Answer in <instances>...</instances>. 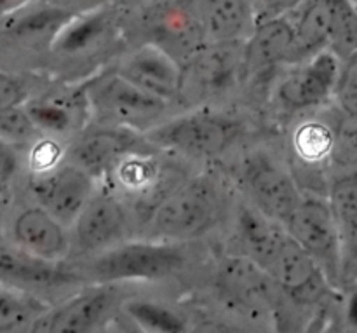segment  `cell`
Masks as SVG:
<instances>
[{
	"instance_id": "277c9868",
	"label": "cell",
	"mask_w": 357,
	"mask_h": 333,
	"mask_svg": "<svg viewBox=\"0 0 357 333\" xmlns=\"http://www.w3.org/2000/svg\"><path fill=\"white\" fill-rule=\"evenodd\" d=\"M91 115L105 126L150 128L164 115L167 103L117 72L96 77L82 89Z\"/></svg>"
},
{
	"instance_id": "f546056e",
	"label": "cell",
	"mask_w": 357,
	"mask_h": 333,
	"mask_svg": "<svg viewBox=\"0 0 357 333\" xmlns=\"http://www.w3.org/2000/svg\"><path fill=\"white\" fill-rule=\"evenodd\" d=\"M328 205L337 222L357 215V171L344 175L331 184Z\"/></svg>"
},
{
	"instance_id": "74e56055",
	"label": "cell",
	"mask_w": 357,
	"mask_h": 333,
	"mask_svg": "<svg viewBox=\"0 0 357 333\" xmlns=\"http://www.w3.org/2000/svg\"><path fill=\"white\" fill-rule=\"evenodd\" d=\"M345 320H347V325L351 328L357 330V288L356 292L352 293L351 299L347 302V311H345Z\"/></svg>"
},
{
	"instance_id": "5b68a950",
	"label": "cell",
	"mask_w": 357,
	"mask_h": 333,
	"mask_svg": "<svg viewBox=\"0 0 357 333\" xmlns=\"http://www.w3.org/2000/svg\"><path fill=\"white\" fill-rule=\"evenodd\" d=\"M246 77L244 40L208 42L181 65L180 100H218Z\"/></svg>"
},
{
	"instance_id": "484cf974",
	"label": "cell",
	"mask_w": 357,
	"mask_h": 333,
	"mask_svg": "<svg viewBox=\"0 0 357 333\" xmlns=\"http://www.w3.org/2000/svg\"><path fill=\"white\" fill-rule=\"evenodd\" d=\"M293 147L305 163H323L337 147V133L321 121H307L296 128Z\"/></svg>"
},
{
	"instance_id": "603a6c76",
	"label": "cell",
	"mask_w": 357,
	"mask_h": 333,
	"mask_svg": "<svg viewBox=\"0 0 357 333\" xmlns=\"http://www.w3.org/2000/svg\"><path fill=\"white\" fill-rule=\"evenodd\" d=\"M328 49L340 61L357 56V10L351 0H326Z\"/></svg>"
},
{
	"instance_id": "83f0119b",
	"label": "cell",
	"mask_w": 357,
	"mask_h": 333,
	"mask_svg": "<svg viewBox=\"0 0 357 333\" xmlns=\"http://www.w3.org/2000/svg\"><path fill=\"white\" fill-rule=\"evenodd\" d=\"M124 309L131 316V320L146 332L176 333L187 330L183 318L160 304L146 302V300H129L124 304Z\"/></svg>"
},
{
	"instance_id": "8d00e7d4",
	"label": "cell",
	"mask_w": 357,
	"mask_h": 333,
	"mask_svg": "<svg viewBox=\"0 0 357 333\" xmlns=\"http://www.w3.org/2000/svg\"><path fill=\"white\" fill-rule=\"evenodd\" d=\"M38 2H45L49 6L70 10V13H82V10H87L91 7H96L100 3H103L100 0H38Z\"/></svg>"
},
{
	"instance_id": "cb8c5ba5",
	"label": "cell",
	"mask_w": 357,
	"mask_h": 333,
	"mask_svg": "<svg viewBox=\"0 0 357 333\" xmlns=\"http://www.w3.org/2000/svg\"><path fill=\"white\" fill-rule=\"evenodd\" d=\"M45 307L24 290L0 285V332H16L33 323Z\"/></svg>"
},
{
	"instance_id": "ba28073f",
	"label": "cell",
	"mask_w": 357,
	"mask_h": 333,
	"mask_svg": "<svg viewBox=\"0 0 357 333\" xmlns=\"http://www.w3.org/2000/svg\"><path fill=\"white\" fill-rule=\"evenodd\" d=\"M220 299L244 316L265 318L278 306V286L267 271L243 255L229 257L215 276Z\"/></svg>"
},
{
	"instance_id": "8992f818",
	"label": "cell",
	"mask_w": 357,
	"mask_h": 333,
	"mask_svg": "<svg viewBox=\"0 0 357 333\" xmlns=\"http://www.w3.org/2000/svg\"><path fill=\"white\" fill-rule=\"evenodd\" d=\"M286 232L314 257L330 283L340 281V230L328 201L307 198L282 222Z\"/></svg>"
},
{
	"instance_id": "e575fe53",
	"label": "cell",
	"mask_w": 357,
	"mask_h": 333,
	"mask_svg": "<svg viewBox=\"0 0 357 333\" xmlns=\"http://www.w3.org/2000/svg\"><path fill=\"white\" fill-rule=\"evenodd\" d=\"M255 23L291 14L303 0H250Z\"/></svg>"
},
{
	"instance_id": "d590c367",
	"label": "cell",
	"mask_w": 357,
	"mask_h": 333,
	"mask_svg": "<svg viewBox=\"0 0 357 333\" xmlns=\"http://www.w3.org/2000/svg\"><path fill=\"white\" fill-rule=\"evenodd\" d=\"M17 166L20 159H17L16 147L0 140V191L10 184L14 175L17 173Z\"/></svg>"
},
{
	"instance_id": "ffe728a7",
	"label": "cell",
	"mask_w": 357,
	"mask_h": 333,
	"mask_svg": "<svg viewBox=\"0 0 357 333\" xmlns=\"http://www.w3.org/2000/svg\"><path fill=\"white\" fill-rule=\"evenodd\" d=\"M286 236L288 232L282 223L272 220L250 202L237 208L236 237L241 248L239 255L250 258L264 271H268L274 264Z\"/></svg>"
},
{
	"instance_id": "7402d4cb",
	"label": "cell",
	"mask_w": 357,
	"mask_h": 333,
	"mask_svg": "<svg viewBox=\"0 0 357 333\" xmlns=\"http://www.w3.org/2000/svg\"><path fill=\"white\" fill-rule=\"evenodd\" d=\"M206 40H244L255 27L250 0H197L195 3Z\"/></svg>"
},
{
	"instance_id": "7a4b0ae2",
	"label": "cell",
	"mask_w": 357,
	"mask_h": 333,
	"mask_svg": "<svg viewBox=\"0 0 357 333\" xmlns=\"http://www.w3.org/2000/svg\"><path fill=\"white\" fill-rule=\"evenodd\" d=\"M185 264V250L171 241H122L93 255L86 271L96 283L114 285L122 281H160L176 274Z\"/></svg>"
},
{
	"instance_id": "2e32d148",
	"label": "cell",
	"mask_w": 357,
	"mask_h": 333,
	"mask_svg": "<svg viewBox=\"0 0 357 333\" xmlns=\"http://www.w3.org/2000/svg\"><path fill=\"white\" fill-rule=\"evenodd\" d=\"M115 72L166 103L180 100L181 65L160 45L143 44L126 56Z\"/></svg>"
},
{
	"instance_id": "52a82bcc",
	"label": "cell",
	"mask_w": 357,
	"mask_h": 333,
	"mask_svg": "<svg viewBox=\"0 0 357 333\" xmlns=\"http://www.w3.org/2000/svg\"><path fill=\"white\" fill-rule=\"evenodd\" d=\"M239 182L248 202L279 223L284 222L303 199L289 171L265 152L251 154L243 161Z\"/></svg>"
},
{
	"instance_id": "f35d334b",
	"label": "cell",
	"mask_w": 357,
	"mask_h": 333,
	"mask_svg": "<svg viewBox=\"0 0 357 333\" xmlns=\"http://www.w3.org/2000/svg\"><path fill=\"white\" fill-rule=\"evenodd\" d=\"M3 216H6V208H3V201L2 198H0V230H2L3 227Z\"/></svg>"
},
{
	"instance_id": "3957f363",
	"label": "cell",
	"mask_w": 357,
	"mask_h": 333,
	"mask_svg": "<svg viewBox=\"0 0 357 333\" xmlns=\"http://www.w3.org/2000/svg\"><path fill=\"white\" fill-rule=\"evenodd\" d=\"M239 133L241 124L236 119L211 108H199L152 126L145 142L194 159H209L222 156Z\"/></svg>"
},
{
	"instance_id": "4dcf8cb0",
	"label": "cell",
	"mask_w": 357,
	"mask_h": 333,
	"mask_svg": "<svg viewBox=\"0 0 357 333\" xmlns=\"http://www.w3.org/2000/svg\"><path fill=\"white\" fill-rule=\"evenodd\" d=\"M340 230V279L357 283V215L338 222Z\"/></svg>"
},
{
	"instance_id": "6da1fadb",
	"label": "cell",
	"mask_w": 357,
	"mask_h": 333,
	"mask_svg": "<svg viewBox=\"0 0 357 333\" xmlns=\"http://www.w3.org/2000/svg\"><path fill=\"white\" fill-rule=\"evenodd\" d=\"M222 209V194L209 177H194L166 192L152 208L145 229L153 239H195L213 227Z\"/></svg>"
},
{
	"instance_id": "4fadbf2b",
	"label": "cell",
	"mask_w": 357,
	"mask_h": 333,
	"mask_svg": "<svg viewBox=\"0 0 357 333\" xmlns=\"http://www.w3.org/2000/svg\"><path fill=\"white\" fill-rule=\"evenodd\" d=\"M267 274L279 292L298 306L317 304L331 288L330 279L321 265L289 234Z\"/></svg>"
},
{
	"instance_id": "5bb4252c",
	"label": "cell",
	"mask_w": 357,
	"mask_h": 333,
	"mask_svg": "<svg viewBox=\"0 0 357 333\" xmlns=\"http://www.w3.org/2000/svg\"><path fill=\"white\" fill-rule=\"evenodd\" d=\"M145 140L129 128L101 126L79 136L68 149V161L94 178L108 177L115 166L135 150L143 149Z\"/></svg>"
},
{
	"instance_id": "8fae6325",
	"label": "cell",
	"mask_w": 357,
	"mask_h": 333,
	"mask_svg": "<svg viewBox=\"0 0 357 333\" xmlns=\"http://www.w3.org/2000/svg\"><path fill=\"white\" fill-rule=\"evenodd\" d=\"M293 65L295 68L282 77L275 89V100L284 110H309L326 103L333 96L342 61L330 49Z\"/></svg>"
},
{
	"instance_id": "4316f807",
	"label": "cell",
	"mask_w": 357,
	"mask_h": 333,
	"mask_svg": "<svg viewBox=\"0 0 357 333\" xmlns=\"http://www.w3.org/2000/svg\"><path fill=\"white\" fill-rule=\"evenodd\" d=\"M28 115L37 126L38 133L47 135H65L73 128L75 114L70 103L58 100V98H35L24 101Z\"/></svg>"
},
{
	"instance_id": "836d02e7",
	"label": "cell",
	"mask_w": 357,
	"mask_h": 333,
	"mask_svg": "<svg viewBox=\"0 0 357 333\" xmlns=\"http://www.w3.org/2000/svg\"><path fill=\"white\" fill-rule=\"evenodd\" d=\"M59 157H61V147L56 143V140L37 138L31 147L30 166L33 173H42V171L54 168L59 163Z\"/></svg>"
},
{
	"instance_id": "ab89813d",
	"label": "cell",
	"mask_w": 357,
	"mask_h": 333,
	"mask_svg": "<svg viewBox=\"0 0 357 333\" xmlns=\"http://www.w3.org/2000/svg\"><path fill=\"white\" fill-rule=\"evenodd\" d=\"M351 3L356 7V10H357V0H351Z\"/></svg>"
},
{
	"instance_id": "9c48e42d",
	"label": "cell",
	"mask_w": 357,
	"mask_h": 333,
	"mask_svg": "<svg viewBox=\"0 0 357 333\" xmlns=\"http://www.w3.org/2000/svg\"><path fill=\"white\" fill-rule=\"evenodd\" d=\"M70 227V250L93 257L122 243L131 229V220L121 199L110 192L94 191Z\"/></svg>"
},
{
	"instance_id": "f1b7e54d",
	"label": "cell",
	"mask_w": 357,
	"mask_h": 333,
	"mask_svg": "<svg viewBox=\"0 0 357 333\" xmlns=\"http://www.w3.org/2000/svg\"><path fill=\"white\" fill-rule=\"evenodd\" d=\"M38 129L23 105L0 112V140L9 145H24L38 138Z\"/></svg>"
},
{
	"instance_id": "7c38bea8",
	"label": "cell",
	"mask_w": 357,
	"mask_h": 333,
	"mask_svg": "<svg viewBox=\"0 0 357 333\" xmlns=\"http://www.w3.org/2000/svg\"><path fill=\"white\" fill-rule=\"evenodd\" d=\"M117 307V292L112 285L98 283L93 288L82 290L59 306L44 309L33 323L31 332L40 333H86L110 320Z\"/></svg>"
},
{
	"instance_id": "d6986e66",
	"label": "cell",
	"mask_w": 357,
	"mask_h": 333,
	"mask_svg": "<svg viewBox=\"0 0 357 333\" xmlns=\"http://www.w3.org/2000/svg\"><path fill=\"white\" fill-rule=\"evenodd\" d=\"M295 28L289 16L255 23L244 38V70L248 75H260L281 63H291Z\"/></svg>"
},
{
	"instance_id": "1f68e13d",
	"label": "cell",
	"mask_w": 357,
	"mask_h": 333,
	"mask_svg": "<svg viewBox=\"0 0 357 333\" xmlns=\"http://www.w3.org/2000/svg\"><path fill=\"white\" fill-rule=\"evenodd\" d=\"M333 96L342 110L357 121V56L349 59L347 68H342Z\"/></svg>"
},
{
	"instance_id": "d6a6232c",
	"label": "cell",
	"mask_w": 357,
	"mask_h": 333,
	"mask_svg": "<svg viewBox=\"0 0 357 333\" xmlns=\"http://www.w3.org/2000/svg\"><path fill=\"white\" fill-rule=\"evenodd\" d=\"M28 100V87L21 77L0 70V112L23 105Z\"/></svg>"
},
{
	"instance_id": "44dd1931",
	"label": "cell",
	"mask_w": 357,
	"mask_h": 333,
	"mask_svg": "<svg viewBox=\"0 0 357 333\" xmlns=\"http://www.w3.org/2000/svg\"><path fill=\"white\" fill-rule=\"evenodd\" d=\"M115 10L105 3L77 13L56 35L51 51L61 56L86 54L103 44L115 30Z\"/></svg>"
},
{
	"instance_id": "d4e9b609",
	"label": "cell",
	"mask_w": 357,
	"mask_h": 333,
	"mask_svg": "<svg viewBox=\"0 0 357 333\" xmlns=\"http://www.w3.org/2000/svg\"><path fill=\"white\" fill-rule=\"evenodd\" d=\"M110 175H114L122 188L132 192H146L153 185H157L160 178V170L155 159L149 152L139 149L126 156L112 170Z\"/></svg>"
},
{
	"instance_id": "ac0fdd59",
	"label": "cell",
	"mask_w": 357,
	"mask_h": 333,
	"mask_svg": "<svg viewBox=\"0 0 357 333\" xmlns=\"http://www.w3.org/2000/svg\"><path fill=\"white\" fill-rule=\"evenodd\" d=\"M68 227L63 225L42 206L21 209L13 222V237L17 248L33 257L59 262L70 251Z\"/></svg>"
},
{
	"instance_id": "9a60e30c",
	"label": "cell",
	"mask_w": 357,
	"mask_h": 333,
	"mask_svg": "<svg viewBox=\"0 0 357 333\" xmlns=\"http://www.w3.org/2000/svg\"><path fill=\"white\" fill-rule=\"evenodd\" d=\"M77 13L38 0H24L0 14V37L23 47H51L56 35Z\"/></svg>"
},
{
	"instance_id": "30bf717a",
	"label": "cell",
	"mask_w": 357,
	"mask_h": 333,
	"mask_svg": "<svg viewBox=\"0 0 357 333\" xmlns=\"http://www.w3.org/2000/svg\"><path fill=\"white\" fill-rule=\"evenodd\" d=\"M30 191L38 206L70 227L96 191V178L72 161H66L35 173L30 180Z\"/></svg>"
},
{
	"instance_id": "e0dca14e",
	"label": "cell",
	"mask_w": 357,
	"mask_h": 333,
	"mask_svg": "<svg viewBox=\"0 0 357 333\" xmlns=\"http://www.w3.org/2000/svg\"><path fill=\"white\" fill-rule=\"evenodd\" d=\"M82 276L63 269L58 262L42 260L21 248L0 246V285L35 292L75 285Z\"/></svg>"
}]
</instances>
